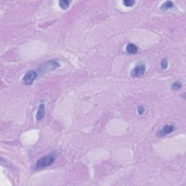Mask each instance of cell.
<instances>
[{
  "label": "cell",
  "mask_w": 186,
  "mask_h": 186,
  "mask_svg": "<svg viewBox=\"0 0 186 186\" xmlns=\"http://www.w3.org/2000/svg\"><path fill=\"white\" fill-rule=\"evenodd\" d=\"M44 115H45V106L43 103H41L38 108V111H37L36 114V119L38 121H41V119H44Z\"/></svg>",
  "instance_id": "obj_6"
},
{
  "label": "cell",
  "mask_w": 186,
  "mask_h": 186,
  "mask_svg": "<svg viewBox=\"0 0 186 186\" xmlns=\"http://www.w3.org/2000/svg\"><path fill=\"white\" fill-rule=\"evenodd\" d=\"M174 7V4H173L172 1H167L164 3H163L162 7H161V10H167L169 9L172 8V7Z\"/></svg>",
  "instance_id": "obj_8"
},
{
  "label": "cell",
  "mask_w": 186,
  "mask_h": 186,
  "mask_svg": "<svg viewBox=\"0 0 186 186\" xmlns=\"http://www.w3.org/2000/svg\"><path fill=\"white\" fill-rule=\"evenodd\" d=\"M168 66V62H167V59H164V60L162 61V63H161V67H162V69H166Z\"/></svg>",
  "instance_id": "obj_13"
},
{
  "label": "cell",
  "mask_w": 186,
  "mask_h": 186,
  "mask_svg": "<svg viewBox=\"0 0 186 186\" xmlns=\"http://www.w3.org/2000/svg\"><path fill=\"white\" fill-rule=\"evenodd\" d=\"M60 65H59V63L56 60H51V61L48 62V63H45V64L41 66V71H44V73L47 72V71H54L55 69L59 67Z\"/></svg>",
  "instance_id": "obj_3"
},
{
  "label": "cell",
  "mask_w": 186,
  "mask_h": 186,
  "mask_svg": "<svg viewBox=\"0 0 186 186\" xmlns=\"http://www.w3.org/2000/svg\"><path fill=\"white\" fill-rule=\"evenodd\" d=\"M181 87H182V84L180 82H175V83H173L172 85V90H178V89H180Z\"/></svg>",
  "instance_id": "obj_10"
},
{
  "label": "cell",
  "mask_w": 186,
  "mask_h": 186,
  "mask_svg": "<svg viewBox=\"0 0 186 186\" xmlns=\"http://www.w3.org/2000/svg\"><path fill=\"white\" fill-rule=\"evenodd\" d=\"M174 129L175 126H173V125H165L162 129L159 130V131L158 132L157 136L158 137H163V136H165L167 135V134H170L171 132H172Z\"/></svg>",
  "instance_id": "obj_5"
},
{
  "label": "cell",
  "mask_w": 186,
  "mask_h": 186,
  "mask_svg": "<svg viewBox=\"0 0 186 186\" xmlns=\"http://www.w3.org/2000/svg\"><path fill=\"white\" fill-rule=\"evenodd\" d=\"M55 159H56V156L55 153H50V154L43 156L37 161L35 166L36 169L40 170V169H44L45 167H49L55 162Z\"/></svg>",
  "instance_id": "obj_1"
},
{
  "label": "cell",
  "mask_w": 186,
  "mask_h": 186,
  "mask_svg": "<svg viewBox=\"0 0 186 186\" xmlns=\"http://www.w3.org/2000/svg\"><path fill=\"white\" fill-rule=\"evenodd\" d=\"M146 67L144 64L137 65L132 71H131V76L133 77H140L145 73Z\"/></svg>",
  "instance_id": "obj_4"
},
{
  "label": "cell",
  "mask_w": 186,
  "mask_h": 186,
  "mask_svg": "<svg viewBox=\"0 0 186 186\" xmlns=\"http://www.w3.org/2000/svg\"><path fill=\"white\" fill-rule=\"evenodd\" d=\"M134 3H135V1H132V0H124L123 1V4L126 7H132V6L134 5Z\"/></svg>",
  "instance_id": "obj_11"
},
{
  "label": "cell",
  "mask_w": 186,
  "mask_h": 186,
  "mask_svg": "<svg viewBox=\"0 0 186 186\" xmlns=\"http://www.w3.org/2000/svg\"><path fill=\"white\" fill-rule=\"evenodd\" d=\"M126 51L129 54H136L137 52H138V47H137V45L134 44H132V43H129L126 46Z\"/></svg>",
  "instance_id": "obj_7"
},
{
  "label": "cell",
  "mask_w": 186,
  "mask_h": 186,
  "mask_svg": "<svg viewBox=\"0 0 186 186\" xmlns=\"http://www.w3.org/2000/svg\"><path fill=\"white\" fill-rule=\"evenodd\" d=\"M70 4H71V1H68V0H60V1H59V6L63 10L67 9L69 7Z\"/></svg>",
  "instance_id": "obj_9"
},
{
  "label": "cell",
  "mask_w": 186,
  "mask_h": 186,
  "mask_svg": "<svg viewBox=\"0 0 186 186\" xmlns=\"http://www.w3.org/2000/svg\"><path fill=\"white\" fill-rule=\"evenodd\" d=\"M137 112L140 115H143L145 113V108L144 106H139L137 108Z\"/></svg>",
  "instance_id": "obj_12"
},
{
  "label": "cell",
  "mask_w": 186,
  "mask_h": 186,
  "mask_svg": "<svg viewBox=\"0 0 186 186\" xmlns=\"http://www.w3.org/2000/svg\"><path fill=\"white\" fill-rule=\"evenodd\" d=\"M37 77V73L34 71H29L24 75L23 82L26 85H31L34 83Z\"/></svg>",
  "instance_id": "obj_2"
}]
</instances>
